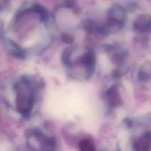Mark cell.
Returning <instances> with one entry per match:
<instances>
[{"instance_id":"1","label":"cell","mask_w":151,"mask_h":151,"mask_svg":"<svg viewBox=\"0 0 151 151\" xmlns=\"http://www.w3.org/2000/svg\"><path fill=\"white\" fill-rule=\"evenodd\" d=\"M16 109L22 115L29 116L34 105L33 88L28 80L22 79L16 83Z\"/></svg>"},{"instance_id":"2","label":"cell","mask_w":151,"mask_h":151,"mask_svg":"<svg viewBox=\"0 0 151 151\" xmlns=\"http://www.w3.org/2000/svg\"><path fill=\"white\" fill-rule=\"evenodd\" d=\"M30 145L36 151H55L56 144L55 140L43 134L38 130H33L29 135Z\"/></svg>"},{"instance_id":"3","label":"cell","mask_w":151,"mask_h":151,"mask_svg":"<svg viewBox=\"0 0 151 151\" xmlns=\"http://www.w3.org/2000/svg\"><path fill=\"white\" fill-rule=\"evenodd\" d=\"M138 78L143 88L151 89V62H146L142 65Z\"/></svg>"},{"instance_id":"4","label":"cell","mask_w":151,"mask_h":151,"mask_svg":"<svg viewBox=\"0 0 151 151\" xmlns=\"http://www.w3.org/2000/svg\"><path fill=\"white\" fill-rule=\"evenodd\" d=\"M151 146V132L146 131L134 143L136 151H149Z\"/></svg>"},{"instance_id":"5","label":"cell","mask_w":151,"mask_h":151,"mask_svg":"<svg viewBox=\"0 0 151 151\" xmlns=\"http://www.w3.org/2000/svg\"><path fill=\"white\" fill-rule=\"evenodd\" d=\"M134 27L140 32H148L151 29V17L148 16H142L135 21Z\"/></svg>"},{"instance_id":"6","label":"cell","mask_w":151,"mask_h":151,"mask_svg":"<svg viewBox=\"0 0 151 151\" xmlns=\"http://www.w3.org/2000/svg\"><path fill=\"white\" fill-rule=\"evenodd\" d=\"M108 98H109L110 104L114 107L119 106L121 104V97L118 91L116 86H112L108 91Z\"/></svg>"},{"instance_id":"7","label":"cell","mask_w":151,"mask_h":151,"mask_svg":"<svg viewBox=\"0 0 151 151\" xmlns=\"http://www.w3.org/2000/svg\"><path fill=\"white\" fill-rule=\"evenodd\" d=\"M79 147L81 151H95L94 144L88 139H83L80 142Z\"/></svg>"},{"instance_id":"8","label":"cell","mask_w":151,"mask_h":151,"mask_svg":"<svg viewBox=\"0 0 151 151\" xmlns=\"http://www.w3.org/2000/svg\"><path fill=\"white\" fill-rule=\"evenodd\" d=\"M1 8H2V6H1V4H0V10H1Z\"/></svg>"}]
</instances>
